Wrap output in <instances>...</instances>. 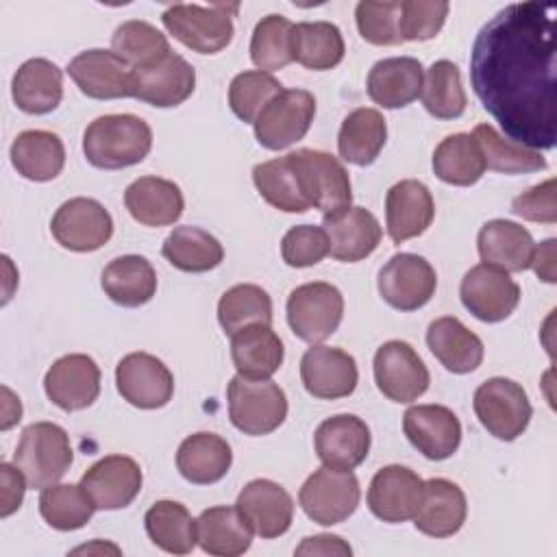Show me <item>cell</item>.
I'll return each instance as SVG.
<instances>
[{"mask_svg":"<svg viewBox=\"0 0 557 557\" xmlns=\"http://www.w3.org/2000/svg\"><path fill=\"white\" fill-rule=\"evenodd\" d=\"M470 85L505 137L533 148L555 146V7L507 4L476 33Z\"/></svg>","mask_w":557,"mask_h":557,"instance_id":"cell-1","label":"cell"},{"mask_svg":"<svg viewBox=\"0 0 557 557\" xmlns=\"http://www.w3.org/2000/svg\"><path fill=\"white\" fill-rule=\"evenodd\" d=\"M150 148L152 131L133 113L100 115L83 133L85 159L100 170H122L141 163Z\"/></svg>","mask_w":557,"mask_h":557,"instance_id":"cell-2","label":"cell"},{"mask_svg":"<svg viewBox=\"0 0 557 557\" xmlns=\"http://www.w3.org/2000/svg\"><path fill=\"white\" fill-rule=\"evenodd\" d=\"M13 461L24 472L28 487L54 485L72 466V444L65 429L54 422L28 424L20 435Z\"/></svg>","mask_w":557,"mask_h":557,"instance_id":"cell-3","label":"cell"},{"mask_svg":"<svg viewBox=\"0 0 557 557\" xmlns=\"http://www.w3.org/2000/svg\"><path fill=\"white\" fill-rule=\"evenodd\" d=\"M228 418L246 435H268L287 418V396L270 379L233 376L226 389Z\"/></svg>","mask_w":557,"mask_h":557,"instance_id":"cell-4","label":"cell"},{"mask_svg":"<svg viewBox=\"0 0 557 557\" xmlns=\"http://www.w3.org/2000/svg\"><path fill=\"white\" fill-rule=\"evenodd\" d=\"M237 4H172L163 11L161 22L174 39L200 54H215L224 50L233 39L231 13Z\"/></svg>","mask_w":557,"mask_h":557,"instance_id":"cell-5","label":"cell"},{"mask_svg":"<svg viewBox=\"0 0 557 557\" xmlns=\"http://www.w3.org/2000/svg\"><path fill=\"white\" fill-rule=\"evenodd\" d=\"M472 405L483 429L503 442L522 435L533 416V407L522 385L505 376L483 381L474 392Z\"/></svg>","mask_w":557,"mask_h":557,"instance_id":"cell-6","label":"cell"},{"mask_svg":"<svg viewBox=\"0 0 557 557\" xmlns=\"http://www.w3.org/2000/svg\"><path fill=\"white\" fill-rule=\"evenodd\" d=\"M344 318L342 292L324 281H313L292 289L287 298V322L292 333L307 342L320 344L331 337Z\"/></svg>","mask_w":557,"mask_h":557,"instance_id":"cell-7","label":"cell"},{"mask_svg":"<svg viewBox=\"0 0 557 557\" xmlns=\"http://www.w3.org/2000/svg\"><path fill=\"white\" fill-rule=\"evenodd\" d=\"M289 159L311 207L320 209L324 215H333L350 207V176L337 157L324 150L300 148L289 152Z\"/></svg>","mask_w":557,"mask_h":557,"instance_id":"cell-8","label":"cell"},{"mask_svg":"<svg viewBox=\"0 0 557 557\" xmlns=\"http://www.w3.org/2000/svg\"><path fill=\"white\" fill-rule=\"evenodd\" d=\"M359 481L350 470H333L322 466L307 476L298 492V503L309 520L333 527L350 518L359 505Z\"/></svg>","mask_w":557,"mask_h":557,"instance_id":"cell-9","label":"cell"},{"mask_svg":"<svg viewBox=\"0 0 557 557\" xmlns=\"http://www.w3.org/2000/svg\"><path fill=\"white\" fill-rule=\"evenodd\" d=\"M315 117V98L307 89H283L252 122L257 141L268 150H283L300 141Z\"/></svg>","mask_w":557,"mask_h":557,"instance_id":"cell-10","label":"cell"},{"mask_svg":"<svg viewBox=\"0 0 557 557\" xmlns=\"http://www.w3.org/2000/svg\"><path fill=\"white\" fill-rule=\"evenodd\" d=\"M374 383L394 403L418 400L431 383L429 370L411 344L389 339L374 352Z\"/></svg>","mask_w":557,"mask_h":557,"instance_id":"cell-11","label":"cell"},{"mask_svg":"<svg viewBox=\"0 0 557 557\" xmlns=\"http://www.w3.org/2000/svg\"><path fill=\"white\" fill-rule=\"evenodd\" d=\"M376 287L389 307L398 311H416L433 298L437 274L424 257L398 252L381 268Z\"/></svg>","mask_w":557,"mask_h":557,"instance_id":"cell-12","label":"cell"},{"mask_svg":"<svg viewBox=\"0 0 557 557\" xmlns=\"http://www.w3.org/2000/svg\"><path fill=\"white\" fill-rule=\"evenodd\" d=\"M52 237L67 250L94 252L102 248L113 235L111 213L94 198L65 200L50 222Z\"/></svg>","mask_w":557,"mask_h":557,"instance_id":"cell-13","label":"cell"},{"mask_svg":"<svg viewBox=\"0 0 557 557\" xmlns=\"http://www.w3.org/2000/svg\"><path fill=\"white\" fill-rule=\"evenodd\" d=\"M196 87V70L181 54L168 52L133 70V98L170 109L185 102Z\"/></svg>","mask_w":557,"mask_h":557,"instance_id":"cell-14","label":"cell"},{"mask_svg":"<svg viewBox=\"0 0 557 557\" xmlns=\"http://www.w3.org/2000/svg\"><path fill=\"white\" fill-rule=\"evenodd\" d=\"M463 307L481 322H500L513 313L520 302V287L494 265L479 263L470 268L459 285Z\"/></svg>","mask_w":557,"mask_h":557,"instance_id":"cell-15","label":"cell"},{"mask_svg":"<svg viewBox=\"0 0 557 557\" xmlns=\"http://www.w3.org/2000/svg\"><path fill=\"white\" fill-rule=\"evenodd\" d=\"M120 396L139 409L165 407L174 394V376L168 366L150 352H131L115 366Z\"/></svg>","mask_w":557,"mask_h":557,"instance_id":"cell-16","label":"cell"},{"mask_svg":"<svg viewBox=\"0 0 557 557\" xmlns=\"http://www.w3.org/2000/svg\"><path fill=\"white\" fill-rule=\"evenodd\" d=\"M67 74L87 98H133V67L113 50L91 48L78 52L67 63Z\"/></svg>","mask_w":557,"mask_h":557,"instance_id":"cell-17","label":"cell"},{"mask_svg":"<svg viewBox=\"0 0 557 557\" xmlns=\"http://www.w3.org/2000/svg\"><path fill=\"white\" fill-rule=\"evenodd\" d=\"M300 379L313 398L337 400L355 392L359 370L346 350L313 344L300 359Z\"/></svg>","mask_w":557,"mask_h":557,"instance_id":"cell-18","label":"cell"},{"mask_svg":"<svg viewBox=\"0 0 557 557\" xmlns=\"http://www.w3.org/2000/svg\"><path fill=\"white\" fill-rule=\"evenodd\" d=\"M44 389L63 411L87 409L100 394V368L89 355H65L48 368Z\"/></svg>","mask_w":557,"mask_h":557,"instance_id":"cell-19","label":"cell"},{"mask_svg":"<svg viewBox=\"0 0 557 557\" xmlns=\"http://www.w3.org/2000/svg\"><path fill=\"white\" fill-rule=\"evenodd\" d=\"M422 490L424 481L411 468L392 463L372 476L368 487V507L379 520L398 524L416 516Z\"/></svg>","mask_w":557,"mask_h":557,"instance_id":"cell-20","label":"cell"},{"mask_svg":"<svg viewBox=\"0 0 557 557\" xmlns=\"http://www.w3.org/2000/svg\"><path fill=\"white\" fill-rule=\"evenodd\" d=\"M403 431L418 453L442 461L461 444V422L444 405H413L403 416Z\"/></svg>","mask_w":557,"mask_h":557,"instance_id":"cell-21","label":"cell"},{"mask_svg":"<svg viewBox=\"0 0 557 557\" xmlns=\"http://www.w3.org/2000/svg\"><path fill=\"white\" fill-rule=\"evenodd\" d=\"M141 468L133 457L107 455L96 461L81 479L83 490L96 509L113 511L128 507L141 490Z\"/></svg>","mask_w":557,"mask_h":557,"instance_id":"cell-22","label":"cell"},{"mask_svg":"<svg viewBox=\"0 0 557 557\" xmlns=\"http://www.w3.org/2000/svg\"><path fill=\"white\" fill-rule=\"evenodd\" d=\"M370 440L368 424L352 413L326 418L313 435L318 459L333 470L357 468L368 457Z\"/></svg>","mask_w":557,"mask_h":557,"instance_id":"cell-23","label":"cell"},{"mask_svg":"<svg viewBox=\"0 0 557 557\" xmlns=\"http://www.w3.org/2000/svg\"><path fill=\"white\" fill-rule=\"evenodd\" d=\"M235 505L250 522L252 531L263 540L283 535L294 518L292 496L283 485L270 479L248 481L242 487Z\"/></svg>","mask_w":557,"mask_h":557,"instance_id":"cell-24","label":"cell"},{"mask_svg":"<svg viewBox=\"0 0 557 557\" xmlns=\"http://www.w3.org/2000/svg\"><path fill=\"white\" fill-rule=\"evenodd\" d=\"M435 215V202L429 187L416 178H405L387 189L385 226L394 244L422 235Z\"/></svg>","mask_w":557,"mask_h":557,"instance_id":"cell-25","label":"cell"},{"mask_svg":"<svg viewBox=\"0 0 557 557\" xmlns=\"http://www.w3.org/2000/svg\"><path fill=\"white\" fill-rule=\"evenodd\" d=\"M322 228L329 235V255L344 263L370 257L383 237L379 220L363 207H348L339 213L324 215Z\"/></svg>","mask_w":557,"mask_h":557,"instance_id":"cell-26","label":"cell"},{"mask_svg":"<svg viewBox=\"0 0 557 557\" xmlns=\"http://www.w3.org/2000/svg\"><path fill=\"white\" fill-rule=\"evenodd\" d=\"M468 516V503L463 490L448 479L424 481L422 500L413 516V524L429 537L455 535Z\"/></svg>","mask_w":557,"mask_h":557,"instance_id":"cell-27","label":"cell"},{"mask_svg":"<svg viewBox=\"0 0 557 557\" xmlns=\"http://www.w3.org/2000/svg\"><path fill=\"white\" fill-rule=\"evenodd\" d=\"M424 70L413 57H389L372 65L368 74V96L383 109H400L422 94Z\"/></svg>","mask_w":557,"mask_h":557,"instance_id":"cell-28","label":"cell"},{"mask_svg":"<svg viewBox=\"0 0 557 557\" xmlns=\"http://www.w3.org/2000/svg\"><path fill=\"white\" fill-rule=\"evenodd\" d=\"M124 205L135 222L144 226H170L185 209L183 191L174 181L161 176H141L124 191Z\"/></svg>","mask_w":557,"mask_h":557,"instance_id":"cell-29","label":"cell"},{"mask_svg":"<svg viewBox=\"0 0 557 557\" xmlns=\"http://www.w3.org/2000/svg\"><path fill=\"white\" fill-rule=\"evenodd\" d=\"M426 346L435 359L455 374L474 372L485 352L481 337L455 315H442L429 324Z\"/></svg>","mask_w":557,"mask_h":557,"instance_id":"cell-30","label":"cell"},{"mask_svg":"<svg viewBox=\"0 0 557 557\" xmlns=\"http://www.w3.org/2000/svg\"><path fill=\"white\" fill-rule=\"evenodd\" d=\"M476 248L483 263L503 272H524L531 268L535 244L524 226L511 220H490L479 231Z\"/></svg>","mask_w":557,"mask_h":557,"instance_id":"cell-31","label":"cell"},{"mask_svg":"<svg viewBox=\"0 0 557 557\" xmlns=\"http://www.w3.org/2000/svg\"><path fill=\"white\" fill-rule=\"evenodd\" d=\"M11 94L20 111L30 115L50 113L63 98V72L48 59H28L17 67Z\"/></svg>","mask_w":557,"mask_h":557,"instance_id":"cell-32","label":"cell"},{"mask_svg":"<svg viewBox=\"0 0 557 557\" xmlns=\"http://www.w3.org/2000/svg\"><path fill=\"white\" fill-rule=\"evenodd\" d=\"M281 337L270 324H250L231 335V359L244 379H270L283 363Z\"/></svg>","mask_w":557,"mask_h":557,"instance_id":"cell-33","label":"cell"},{"mask_svg":"<svg viewBox=\"0 0 557 557\" xmlns=\"http://www.w3.org/2000/svg\"><path fill=\"white\" fill-rule=\"evenodd\" d=\"M198 544L205 553L218 557H237L252 544V527L235 507H209L196 518Z\"/></svg>","mask_w":557,"mask_h":557,"instance_id":"cell-34","label":"cell"},{"mask_svg":"<svg viewBox=\"0 0 557 557\" xmlns=\"http://www.w3.org/2000/svg\"><path fill=\"white\" fill-rule=\"evenodd\" d=\"M233 463L231 444L215 433H194L176 450V468L189 483L211 485L226 476Z\"/></svg>","mask_w":557,"mask_h":557,"instance_id":"cell-35","label":"cell"},{"mask_svg":"<svg viewBox=\"0 0 557 557\" xmlns=\"http://www.w3.org/2000/svg\"><path fill=\"white\" fill-rule=\"evenodd\" d=\"M11 163L28 181L46 183L61 174L65 165V146L57 133L22 131L11 144Z\"/></svg>","mask_w":557,"mask_h":557,"instance_id":"cell-36","label":"cell"},{"mask_svg":"<svg viewBox=\"0 0 557 557\" xmlns=\"http://www.w3.org/2000/svg\"><path fill=\"white\" fill-rule=\"evenodd\" d=\"M100 285L104 294L122 307H141L157 294V272L141 255H124L102 270Z\"/></svg>","mask_w":557,"mask_h":557,"instance_id":"cell-37","label":"cell"},{"mask_svg":"<svg viewBox=\"0 0 557 557\" xmlns=\"http://www.w3.org/2000/svg\"><path fill=\"white\" fill-rule=\"evenodd\" d=\"M387 139V124L381 111L361 107L350 111L337 135L339 157L352 165H370L381 154Z\"/></svg>","mask_w":557,"mask_h":557,"instance_id":"cell-38","label":"cell"},{"mask_svg":"<svg viewBox=\"0 0 557 557\" xmlns=\"http://www.w3.org/2000/svg\"><path fill=\"white\" fill-rule=\"evenodd\" d=\"M346 52L342 30L331 22H300L292 33V57L307 70L324 72L342 63Z\"/></svg>","mask_w":557,"mask_h":557,"instance_id":"cell-39","label":"cell"},{"mask_svg":"<svg viewBox=\"0 0 557 557\" xmlns=\"http://www.w3.org/2000/svg\"><path fill=\"white\" fill-rule=\"evenodd\" d=\"M252 181L259 196L278 211L305 213L311 209L289 154L257 163L252 168Z\"/></svg>","mask_w":557,"mask_h":557,"instance_id":"cell-40","label":"cell"},{"mask_svg":"<svg viewBox=\"0 0 557 557\" xmlns=\"http://www.w3.org/2000/svg\"><path fill=\"white\" fill-rule=\"evenodd\" d=\"M144 524L152 544L172 555H187L198 542L196 520L176 500H157L146 511Z\"/></svg>","mask_w":557,"mask_h":557,"instance_id":"cell-41","label":"cell"},{"mask_svg":"<svg viewBox=\"0 0 557 557\" xmlns=\"http://www.w3.org/2000/svg\"><path fill=\"white\" fill-rule=\"evenodd\" d=\"M433 172L448 185H474L485 172V159L476 139L470 133L444 137L433 152Z\"/></svg>","mask_w":557,"mask_h":557,"instance_id":"cell-42","label":"cell"},{"mask_svg":"<svg viewBox=\"0 0 557 557\" xmlns=\"http://www.w3.org/2000/svg\"><path fill=\"white\" fill-rule=\"evenodd\" d=\"M161 255L183 272H209L224 259V248L200 226H176L163 242Z\"/></svg>","mask_w":557,"mask_h":557,"instance_id":"cell-43","label":"cell"},{"mask_svg":"<svg viewBox=\"0 0 557 557\" xmlns=\"http://www.w3.org/2000/svg\"><path fill=\"white\" fill-rule=\"evenodd\" d=\"M472 137L476 139L485 168L503 174H527L537 172L546 168V159L540 150L527 148L509 137H503L492 124H479L472 131Z\"/></svg>","mask_w":557,"mask_h":557,"instance_id":"cell-44","label":"cell"},{"mask_svg":"<svg viewBox=\"0 0 557 557\" xmlns=\"http://www.w3.org/2000/svg\"><path fill=\"white\" fill-rule=\"evenodd\" d=\"M218 320L226 335L250 324H272V298L255 283L233 285L218 302Z\"/></svg>","mask_w":557,"mask_h":557,"instance_id":"cell-45","label":"cell"},{"mask_svg":"<svg viewBox=\"0 0 557 557\" xmlns=\"http://www.w3.org/2000/svg\"><path fill=\"white\" fill-rule=\"evenodd\" d=\"M420 96L424 109L437 120H457L468 104L459 67L448 59H440L426 70Z\"/></svg>","mask_w":557,"mask_h":557,"instance_id":"cell-46","label":"cell"},{"mask_svg":"<svg viewBox=\"0 0 557 557\" xmlns=\"http://www.w3.org/2000/svg\"><path fill=\"white\" fill-rule=\"evenodd\" d=\"M39 511H41V518L52 529L76 531L91 520L96 505L89 498V494L83 490V485L54 483L41 490Z\"/></svg>","mask_w":557,"mask_h":557,"instance_id":"cell-47","label":"cell"},{"mask_svg":"<svg viewBox=\"0 0 557 557\" xmlns=\"http://www.w3.org/2000/svg\"><path fill=\"white\" fill-rule=\"evenodd\" d=\"M294 24L285 15H265L257 22L250 39V59L261 72L283 70L294 61L292 57Z\"/></svg>","mask_w":557,"mask_h":557,"instance_id":"cell-48","label":"cell"},{"mask_svg":"<svg viewBox=\"0 0 557 557\" xmlns=\"http://www.w3.org/2000/svg\"><path fill=\"white\" fill-rule=\"evenodd\" d=\"M111 48L133 70L141 67L172 50L168 44V37L157 26H152L144 20L122 22L111 37Z\"/></svg>","mask_w":557,"mask_h":557,"instance_id":"cell-49","label":"cell"},{"mask_svg":"<svg viewBox=\"0 0 557 557\" xmlns=\"http://www.w3.org/2000/svg\"><path fill=\"white\" fill-rule=\"evenodd\" d=\"M283 91L278 78L261 70H246L239 72L228 85V104L231 111L242 120L252 124L261 109Z\"/></svg>","mask_w":557,"mask_h":557,"instance_id":"cell-50","label":"cell"},{"mask_svg":"<svg viewBox=\"0 0 557 557\" xmlns=\"http://www.w3.org/2000/svg\"><path fill=\"white\" fill-rule=\"evenodd\" d=\"M398 17H400V2L363 0L355 9L359 35L372 46L403 44L398 33Z\"/></svg>","mask_w":557,"mask_h":557,"instance_id":"cell-51","label":"cell"},{"mask_svg":"<svg viewBox=\"0 0 557 557\" xmlns=\"http://www.w3.org/2000/svg\"><path fill=\"white\" fill-rule=\"evenodd\" d=\"M450 4L448 2H418V0H405L400 2V17H398V33L403 41H426L433 39L446 17H448Z\"/></svg>","mask_w":557,"mask_h":557,"instance_id":"cell-52","label":"cell"},{"mask_svg":"<svg viewBox=\"0 0 557 557\" xmlns=\"http://www.w3.org/2000/svg\"><path fill=\"white\" fill-rule=\"evenodd\" d=\"M329 255V235L322 226H292L281 239V257L292 268H309Z\"/></svg>","mask_w":557,"mask_h":557,"instance_id":"cell-53","label":"cell"},{"mask_svg":"<svg viewBox=\"0 0 557 557\" xmlns=\"http://www.w3.org/2000/svg\"><path fill=\"white\" fill-rule=\"evenodd\" d=\"M511 211L529 222L555 224L557 222V207H555V178H548L531 189L522 191L513 198Z\"/></svg>","mask_w":557,"mask_h":557,"instance_id":"cell-54","label":"cell"},{"mask_svg":"<svg viewBox=\"0 0 557 557\" xmlns=\"http://www.w3.org/2000/svg\"><path fill=\"white\" fill-rule=\"evenodd\" d=\"M0 479H2V505H0V516L9 518L13 511L20 509L26 492V476L17 466L11 463H0Z\"/></svg>","mask_w":557,"mask_h":557,"instance_id":"cell-55","label":"cell"},{"mask_svg":"<svg viewBox=\"0 0 557 557\" xmlns=\"http://www.w3.org/2000/svg\"><path fill=\"white\" fill-rule=\"evenodd\" d=\"M296 555H352V548L339 535L322 533V535L305 537L296 546Z\"/></svg>","mask_w":557,"mask_h":557,"instance_id":"cell-56","label":"cell"},{"mask_svg":"<svg viewBox=\"0 0 557 557\" xmlns=\"http://www.w3.org/2000/svg\"><path fill=\"white\" fill-rule=\"evenodd\" d=\"M555 239H546L540 246L533 248V257H531V268L537 274L540 281L544 283H555L557 274H555Z\"/></svg>","mask_w":557,"mask_h":557,"instance_id":"cell-57","label":"cell"},{"mask_svg":"<svg viewBox=\"0 0 557 557\" xmlns=\"http://www.w3.org/2000/svg\"><path fill=\"white\" fill-rule=\"evenodd\" d=\"M2 394H4V407H2V431L11 429L15 422H20L22 418V403L20 398L13 396V392L9 387H2Z\"/></svg>","mask_w":557,"mask_h":557,"instance_id":"cell-58","label":"cell"}]
</instances>
